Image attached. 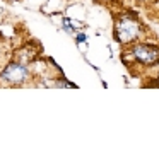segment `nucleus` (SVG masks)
Wrapping results in <instances>:
<instances>
[{"label": "nucleus", "mask_w": 159, "mask_h": 152, "mask_svg": "<svg viewBox=\"0 0 159 152\" xmlns=\"http://www.w3.org/2000/svg\"><path fill=\"white\" fill-rule=\"evenodd\" d=\"M132 53L144 65H154L159 62V48L154 45H137L132 48Z\"/></svg>", "instance_id": "nucleus-2"}, {"label": "nucleus", "mask_w": 159, "mask_h": 152, "mask_svg": "<svg viewBox=\"0 0 159 152\" xmlns=\"http://www.w3.org/2000/svg\"><path fill=\"white\" fill-rule=\"evenodd\" d=\"M139 31H140L139 22L135 21L134 17H128V16L121 17L116 24V38H118V41H121V43L134 41L139 36Z\"/></svg>", "instance_id": "nucleus-1"}, {"label": "nucleus", "mask_w": 159, "mask_h": 152, "mask_svg": "<svg viewBox=\"0 0 159 152\" xmlns=\"http://www.w3.org/2000/svg\"><path fill=\"white\" fill-rule=\"evenodd\" d=\"M0 77H2L4 80H7V82L19 84V82H22V80L28 79V69L22 67V65H19V63H11L4 72L0 74Z\"/></svg>", "instance_id": "nucleus-3"}]
</instances>
